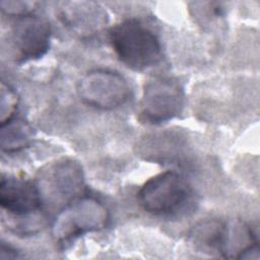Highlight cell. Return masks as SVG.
<instances>
[{"instance_id":"5","label":"cell","mask_w":260,"mask_h":260,"mask_svg":"<svg viewBox=\"0 0 260 260\" xmlns=\"http://www.w3.org/2000/svg\"><path fill=\"white\" fill-rule=\"evenodd\" d=\"M77 93L87 106L113 110L127 102L130 87L127 80L118 72L96 69L89 71L79 80Z\"/></svg>"},{"instance_id":"11","label":"cell","mask_w":260,"mask_h":260,"mask_svg":"<svg viewBox=\"0 0 260 260\" xmlns=\"http://www.w3.org/2000/svg\"><path fill=\"white\" fill-rule=\"evenodd\" d=\"M34 129L23 120H11L1 125L0 146L5 152H15L27 147L34 137Z\"/></svg>"},{"instance_id":"15","label":"cell","mask_w":260,"mask_h":260,"mask_svg":"<svg viewBox=\"0 0 260 260\" xmlns=\"http://www.w3.org/2000/svg\"><path fill=\"white\" fill-rule=\"evenodd\" d=\"M18 257H19V255L15 249L10 247L9 245H5L4 243L1 244V249H0V258L1 259H15Z\"/></svg>"},{"instance_id":"8","label":"cell","mask_w":260,"mask_h":260,"mask_svg":"<svg viewBox=\"0 0 260 260\" xmlns=\"http://www.w3.org/2000/svg\"><path fill=\"white\" fill-rule=\"evenodd\" d=\"M1 207L15 216H26L38 211L42 204L39 186L30 180L2 176L0 182Z\"/></svg>"},{"instance_id":"14","label":"cell","mask_w":260,"mask_h":260,"mask_svg":"<svg viewBox=\"0 0 260 260\" xmlns=\"http://www.w3.org/2000/svg\"><path fill=\"white\" fill-rule=\"evenodd\" d=\"M31 5L34 4L29 2H15V1L1 2V7L4 12H6L7 14L16 15V16L30 14V11L32 10Z\"/></svg>"},{"instance_id":"2","label":"cell","mask_w":260,"mask_h":260,"mask_svg":"<svg viewBox=\"0 0 260 260\" xmlns=\"http://www.w3.org/2000/svg\"><path fill=\"white\" fill-rule=\"evenodd\" d=\"M193 190L186 178L174 171L157 174L138 192L142 208L154 215L170 216L184 211L191 202Z\"/></svg>"},{"instance_id":"13","label":"cell","mask_w":260,"mask_h":260,"mask_svg":"<svg viewBox=\"0 0 260 260\" xmlns=\"http://www.w3.org/2000/svg\"><path fill=\"white\" fill-rule=\"evenodd\" d=\"M18 106V95L5 82L1 83V110L0 122L1 125L11 121L15 115Z\"/></svg>"},{"instance_id":"7","label":"cell","mask_w":260,"mask_h":260,"mask_svg":"<svg viewBox=\"0 0 260 260\" xmlns=\"http://www.w3.org/2000/svg\"><path fill=\"white\" fill-rule=\"evenodd\" d=\"M42 179L45 193L66 203L79 197L84 186L82 168L71 158H61L50 165Z\"/></svg>"},{"instance_id":"9","label":"cell","mask_w":260,"mask_h":260,"mask_svg":"<svg viewBox=\"0 0 260 260\" xmlns=\"http://www.w3.org/2000/svg\"><path fill=\"white\" fill-rule=\"evenodd\" d=\"M60 18L80 36L99 31L107 22V14L94 2H69L60 11Z\"/></svg>"},{"instance_id":"12","label":"cell","mask_w":260,"mask_h":260,"mask_svg":"<svg viewBox=\"0 0 260 260\" xmlns=\"http://www.w3.org/2000/svg\"><path fill=\"white\" fill-rule=\"evenodd\" d=\"M147 143L142 146V154L147 159L173 161L181 146V138L171 132L147 137Z\"/></svg>"},{"instance_id":"3","label":"cell","mask_w":260,"mask_h":260,"mask_svg":"<svg viewBox=\"0 0 260 260\" xmlns=\"http://www.w3.org/2000/svg\"><path fill=\"white\" fill-rule=\"evenodd\" d=\"M108 220L109 212L100 201L79 196L66 203L56 216L52 234L56 242L67 245L86 233L103 230Z\"/></svg>"},{"instance_id":"6","label":"cell","mask_w":260,"mask_h":260,"mask_svg":"<svg viewBox=\"0 0 260 260\" xmlns=\"http://www.w3.org/2000/svg\"><path fill=\"white\" fill-rule=\"evenodd\" d=\"M50 24L43 18L26 14L18 16L12 28V43L19 61H28L44 56L49 50Z\"/></svg>"},{"instance_id":"10","label":"cell","mask_w":260,"mask_h":260,"mask_svg":"<svg viewBox=\"0 0 260 260\" xmlns=\"http://www.w3.org/2000/svg\"><path fill=\"white\" fill-rule=\"evenodd\" d=\"M189 236L192 244L200 251L226 258L229 237L226 222L217 219L201 221L192 229Z\"/></svg>"},{"instance_id":"1","label":"cell","mask_w":260,"mask_h":260,"mask_svg":"<svg viewBox=\"0 0 260 260\" xmlns=\"http://www.w3.org/2000/svg\"><path fill=\"white\" fill-rule=\"evenodd\" d=\"M109 38L118 59L130 69L144 70L160 59L159 40L137 19H125L112 26Z\"/></svg>"},{"instance_id":"4","label":"cell","mask_w":260,"mask_h":260,"mask_svg":"<svg viewBox=\"0 0 260 260\" xmlns=\"http://www.w3.org/2000/svg\"><path fill=\"white\" fill-rule=\"evenodd\" d=\"M184 89L178 79L153 76L145 81L139 107V119L157 125L181 114L184 108Z\"/></svg>"}]
</instances>
